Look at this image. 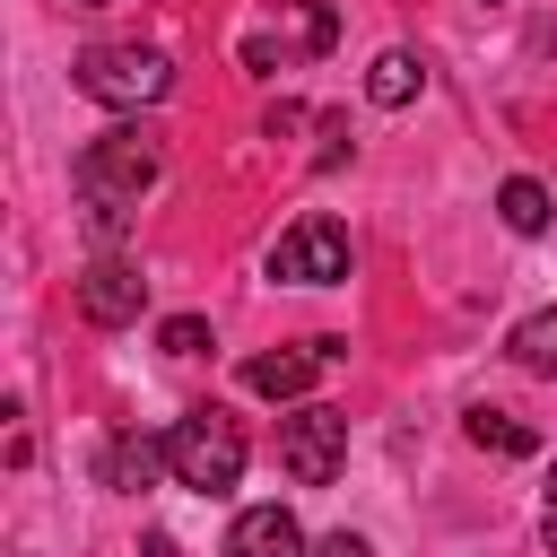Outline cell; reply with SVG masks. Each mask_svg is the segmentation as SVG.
<instances>
[{
  "instance_id": "cell-1",
  "label": "cell",
  "mask_w": 557,
  "mask_h": 557,
  "mask_svg": "<svg viewBox=\"0 0 557 557\" xmlns=\"http://www.w3.org/2000/svg\"><path fill=\"white\" fill-rule=\"evenodd\" d=\"M157 174H165L157 122H113L104 139H87V148H78V209L96 218V235H113V226L157 191Z\"/></svg>"
},
{
  "instance_id": "cell-2",
  "label": "cell",
  "mask_w": 557,
  "mask_h": 557,
  "mask_svg": "<svg viewBox=\"0 0 557 557\" xmlns=\"http://www.w3.org/2000/svg\"><path fill=\"white\" fill-rule=\"evenodd\" d=\"M165 479L174 487H200V496H226L244 479V426L226 409H183L165 426Z\"/></svg>"
},
{
  "instance_id": "cell-3",
  "label": "cell",
  "mask_w": 557,
  "mask_h": 557,
  "mask_svg": "<svg viewBox=\"0 0 557 557\" xmlns=\"http://www.w3.org/2000/svg\"><path fill=\"white\" fill-rule=\"evenodd\" d=\"M174 87V61L157 52V44H87L78 52V96H96V104H113V113H148L157 96Z\"/></svg>"
},
{
  "instance_id": "cell-4",
  "label": "cell",
  "mask_w": 557,
  "mask_h": 557,
  "mask_svg": "<svg viewBox=\"0 0 557 557\" xmlns=\"http://www.w3.org/2000/svg\"><path fill=\"white\" fill-rule=\"evenodd\" d=\"M339 461H348V418L331 400H305L296 418H278V470L296 487H331Z\"/></svg>"
},
{
  "instance_id": "cell-5",
  "label": "cell",
  "mask_w": 557,
  "mask_h": 557,
  "mask_svg": "<svg viewBox=\"0 0 557 557\" xmlns=\"http://www.w3.org/2000/svg\"><path fill=\"white\" fill-rule=\"evenodd\" d=\"M270 278H287V287H339V278H348V226L322 218V209H305V218L270 244Z\"/></svg>"
},
{
  "instance_id": "cell-6",
  "label": "cell",
  "mask_w": 557,
  "mask_h": 557,
  "mask_svg": "<svg viewBox=\"0 0 557 557\" xmlns=\"http://www.w3.org/2000/svg\"><path fill=\"white\" fill-rule=\"evenodd\" d=\"M339 357H348V339H296V348H270V357L244 366V392H261V400H305Z\"/></svg>"
},
{
  "instance_id": "cell-7",
  "label": "cell",
  "mask_w": 557,
  "mask_h": 557,
  "mask_svg": "<svg viewBox=\"0 0 557 557\" xmlns=\"http://www.w3.org/2000/svg\"><path fill=\"white\" fill-rule=\"evenodd\" d=\"M278 26H287V35H244V61H252V70L313 61V52H331V35H339L331 0H278Z\"/></svg>"
},
{
  "instance_id": "cell-8",
  "label": "cell",
  "mask_w": 557,
  "mask_h": 557,
  "mask_svg": "<svg viewBox=\"0 0 557 557\" xmlns=\"http://www.w3.org/2000/svg\"><path fill=\"white\" fill-rule=\"evenodd\" d=\"M139 305H148V278H139V261H122V252H96V261L78 270V313H87L96 331H122V322H139Z\"/></svg>"
},
{
  "instance_id": "cell-9",
  "label": "cell",
  "mask_w": 557,
  "mask_h": 557,
  "mask_svg": "<svg viewBox=\"0 0 557 557\" xmlns=\"http://www.w3.org/2000/svg\"><path fill=\"white\" fill-rule=\"evenodd\" d=\"M157 470H165V435L113 426V435L96 444V487H122V496H139V487H148Z\"/></svg>"
},
{
  "instance_id": "cell-10",
  "label": "cell",
  "mask_w": 557,
  "mask_h": 557,
  "mask_svg": "<svg viewBox=\"0 0 557 557\" xmlns=\"http://www.w3.org/2000/svg\"><path fill=\"white\" fill-rule=\"evenodd\" d=\"M226 557H313V548H305L287 505H244L235 531H226Z\"/></svg>"
},
{
  "instance_id": "cell-11",
  "label": "cell",
  "mask_w": 557,
  "mask_h": 557,
  "mask_svg": "<svg viewBox=\"0 0 557 557\" xmlns=\"http://www.w3.org/2000/svg\"><path fill=\"white\" fill-rule=\"evenodd\" d=\"M418 87H426V61H418L409 44H392V52H374V70H366V96H374V104H409Z\"/></svg>"
},
{
  "instance_id": "cell-12",
  "label": "cell",
  "mask_w": 557,
  "mask_h": 557,
  "mask_svg": "<svg viewBox=\"0 0 557 557\" xmlns=\"http://www.w3.org/2000/svg\"><path fill=\"white\" fill-rule=\"evenodd\" d=\"M505 357H513L522 374H548V383H557V305H548V313H522L513 339H505Z\"/></svg>"
},
{
  "instance_id": "cell-13",
  "label": "cell",
  "mask_w": 557,
  "mask_h": 557,
  "mask_svg": "<svg viewBox=\"0 0 557 557\" xmlns=\"http://www.w3.org/2000/svg\"><path fill=\"white\" fill-rule=\"evenodd\" d=\"M496 218H505L513 235H548V183H531V174H513V183L496 191Z\"/></svg>"
},
{
  "instance_id": "cell-14",
  "label": "cell",
  "mask_w": 557,
  "mask_h": 557,
  "mask_svg": "<svg viewBox=\"0 0 557 557\" xmlns=\"http://www.w3.org/2000/svg\"><path fill=\"white\" fill-rule=\"evenodd\" d=\"M470 444H479V453L522 461V453H531V426H522V418H505V409H470Z\"/></svg>"
},
{
  "instance_id": "cell-15",
  "label": "cell",
  "mask_w": 557,
  "mask_h": 557,
  "mask_svg": "<svg viewBox=\"0 0 557 557\" xmlns=\"http://www.w3.org/2000/svg\"><path fill=\"white\" fill-rule=\"evenodd\" d=\"M157 348H165V357H200V348H209V322H200V313H174V322H157Z\"/></svg>"
},
{
  "instance_id": "cell-16",
  "label": "cell",
  "mask_w": 557,
  "mask_h": 557,
  "mask_svg": "<svg viewBox=\"0 0 557 557\" xmlns=\"http://www.w3.org/2000/svg\"><path fill=\"white\" fill-rule=\"evenodd\" d=\"M313 557H374V540L366 531H331V540H313Z\"/></svg>"
},
{
  "instance_id": "cell-17",
  "label": "cell",
  "mask_w": 557,
  "mask_h": 557,
  "mask_svg": "<svg viewBox=\"0 0 557 557\" xmlns=\"http://www.w3.org/2000/svg\"><path fill=\"white\" fill-rule=\"evenodd\" d=\"M540 540H548V557H557V461H548V487H540Z\"/></svg>"
},
{
  "instance_id": "cell-18",
  "label": "cell",
  "mask_w": 557,
  "mask_h": 557,
  "mask_svg": "<svg viewBox=\"0 0 557 557\" xmlns=\"http://www.w3.org/2000/svg\"><path fill=\"white\" fill-rule=\"evenodd\" d=\"M70 9H104V0H70Z\"/></svg>"
}]
</instances>
